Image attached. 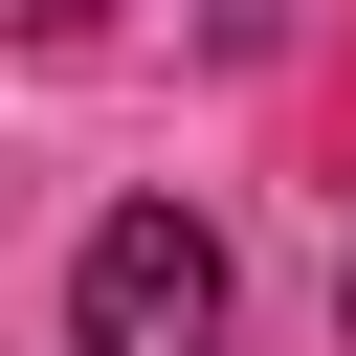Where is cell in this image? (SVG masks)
Instances as JSON below:
<instances>
[{
  "instance_id": "3957f363",
  "label": "cell",
  "mask_w": 356,
  "mask_h": 356,
  "mask_svg": "<svg viewBox=\"0 0 356 356\" xmlns=\"http://www.w3.org/2000/svg\"><path fill=\"white\" fill-rule=\"evenodd\" d=\"M334 334H356V289H334Z\"/></svg>"
},
{
  "instance_id": "7a4b0ae2",
  "label": "cell",
  "mask_w": 356,
  "mask_h": 356,
  "mask_svg": "<svg viewBox=\"0 0 356 356\" xmlns=\"http://www.w3.org/2000/svg\"><path fill=\"white\" fill-rule=\"evenodd\" d=\"M89 22H111V0H0V44H89Z\"/></svg>"
},
{
  "instance_id": "6da1fadb",
  "label": "cell",
  "mask_w": 356,
  "mask_h": 356,
  "mask_svg": "<svg viewBox=\"0 0 356 356\" xmlns=\"http://www.w3.org/2000/svg\"><path fill=\"white\" fill-rule=\"evenodd\" d=\"M67 356H222V222L111 200L89 267H67Z\"/></svg>"
}]
</instances>
